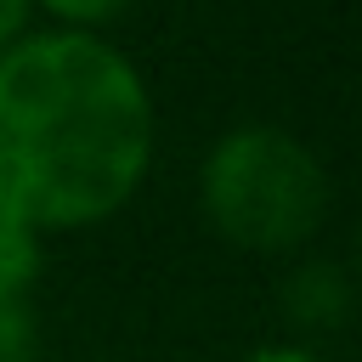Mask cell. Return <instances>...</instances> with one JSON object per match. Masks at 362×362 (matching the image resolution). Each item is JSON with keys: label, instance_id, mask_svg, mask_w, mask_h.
Wrapping results in <instances>:
<instances>
[{"label": "cell", "instance_id": "5", "mask_svg": "<svg viewBox=\"0 0 362 362\" xmlns=\"http://www.w3.org/2000/svg\"><path fill=\"white\" fill-rule=\"evenodd\" d=\"M34 351H40V328H34L28 294L0 300V362H34Z\"/></svg>", "mask_w": 362, "mask_h": 362}, {"label": "cell", "instance_id": "3", "mask_svg": "<svg viewBox=\"0 0 362 362\" xmlns=\"http://www.w3.org/2000/svg\"><path fill=\"white\" fill-rule=\"evenodd\" d=\"M283 300H288L294 322H305V328H339L345 311H351V277L334 260H311V266H300L288 277Z\"/></svg>", "mask_w": 362, "mask_h": 362}, {"label": "cell", "instance_id": "7", "mask_svg": "<svg viewBox=\"0 0 362 362\" xmlns=\"http://www.w3.org/2000/svg\"><path fill=\"white\" fill-rule=\"evenodd\" d=\"M17 23H23V0H0V45L17 34Z\"/></svg>", "mask_w": 362, "mask_h": 362}, {"label": "cell", "instance_id": "4", "mask_svg": "<svg viewBox=\"0 0 362 362\" xmlns=\"http://www.w3.org/2000/svg\"><path fill=\"white\" fill-rule=\"evenodd\" d=\"M34 266H40L34 226H23L17 215H6V209H0V300H11V294H28V283H34Z\"/></svg>", "mask_w": 362, "mask_h": 362}, {"label": "cell", "instance_id": "2", "mask_svg": "<svg viewBox=\"0 0 362 362\" xmlns=\"http://www.w3.org/2000/svg\"><path fill=\"white\" fill-rule=\"evenodd\" d=\"M322 164L283 130H232L204 164V209L243 249H294L322 221Z\"/></svg>", "mask_w": 362, "mask_h": 362}, {"label": "cell", "instance_id": "6", "mask_svg": "<svg viewBox=\"0 0 362 362\" xmlns=\"http://www.w3.org/2000/svg\"><path fill=\"white\" fill-rule=\"evenodd\" d=\"M51 11H62V17H74V23H102V17H113V11H124L130 0H45Z\"/></svg>", "mask_w": 362, "mask_h": 362}, {"label": "cell", "instance_id": "8", "mask_svg": "<svg viewBox=\"0 0 362 362\" xmlns=\"http://www.w3.org/2000/svg\"><path fill=\"white\" fill-rule=\"evenodd\" d=\"M255 362H317L311 351H260Z\"/></svg>", "mask_w": 362, "mask_h": 362}, {"label": "cell", "instance_id": "1", "mask_svg": "<svg viewBox=\"0 0 362 362\" xmlns=\"http://www.w3.org/2000/svg\"><path fill=\"white\" fill-rule=\"evenodd\" d=\"M147 153V90L90 34H40L0 57V209L23 226L113 215Z\"/></svg>", "mask_w": 362, "mask_h": 362}]
</instances>
